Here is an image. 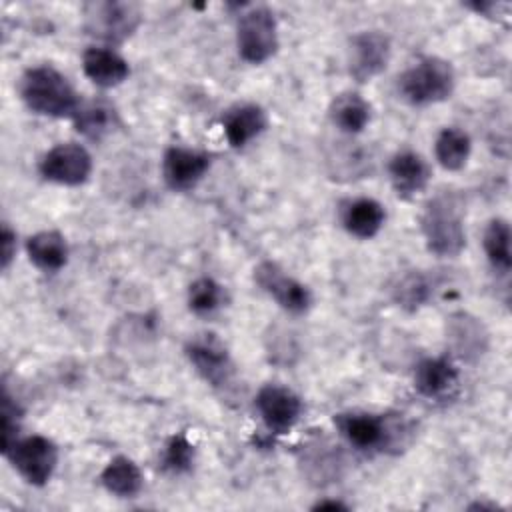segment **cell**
<instances>
[{
	"instance_id": "cell-1",
	"label": "cell",
	"mask_w": 512,
	"mask_h": 512,
	"mask_svg": "<svg viewBox=\"0 0 512 512\" xmlns=\"http://www.w3.org/2000/svg\"><path fill=\"white\" fill-rule=\"evenodd\" d=\"M20 96L32 112L48 118H72L80 104L74 86L50 64L24 72L20 78Z\"/></svg>"
},
{
	"instance_id": "cell-2",
	"label": "cell",
	"mask_w": 512,
	"mask_h": 512,
	"mask_svg": "<svg viewBox=\"0 0 512 512\" xmlns=\"http://www.w3.org/2000/svg\"><path fill=\"white\" fill-rule=\"evenodd\" d=\"M420 230L428 252L438 258H456L466 248L462 206L454 194L434 196L422 210Z\"/></svg>"
},
{
	"instance_id": "cell-3",
	"label": "cell",
	"mask_w": 512,
	"mask_h": 512,
	"mask_svg": "<svg viewBox=\"0 0 512 512\" xmlns=\"http://www.w3.org/2000/svg\"><path fill=\"white\" fill-rule=\"evenodd\" d=\"M456 88L452 64L438 56H424L398 76V92L412 106L444 102Z\"/></svg>"
},
{
	"instance_id": "cell-4",
	"label": "cell",
	"mask_w": 512,
	"mask_h": 512,
	"mask_svg": "<svg viewBox=\"0 0 512 512\" xmlns=\"http://www.w3.org/2000/svg\"><path fill=\"white\" fill-rule=\"evenodd\" d=\"M278 24L268 6L246 8L236 24V48L242 60L262 64L278 50Z\"/></svg>"
},
{
	"instance_id": "cell-5",
	"label": "cell",
	"mask_w": 512,
	"mask_h": 512,
	"mask_svg": "<svg viewBox=\"0 0 512 512\" xmlns=\"http://www.w3.org/2000/svg\"><path fill=\"white\" fill-rule=\"evenodd\" d=\"M140 22V8L132 2L102 0L84 6L86 32L106 44H120L128 40L136 32Z\"/></svg>"
},
{
	"instance_id": "cell-6",
	"label": "cell",
	"mask_w": 512,
	"mask_h": 512,
	"mask_svg": "<svg viewBox=\"0 0 512 512\" xmlns=\"http://www.w3.org/2000/svg\"><path fill=\"white\" fill-rule=\"evenodd\" d=\"M4 456L14 470L32 486H44L50 482L58 466V446L40 434L18 438Z\"/></svg>"
},
{
	"instance_id": "cell-7",
	"label": "cell",
	"mask_w": 512,
	"mask_h": 512,
	"mask_svg": "<svg viewBox=\"0 0 512 512\" xmlns=\"http://www.w3.org/2000/svg\"><path fill=\"white\" fill-rule=\"evenodd\" d=\"M254 282L286 312L304 314L312 306V292L306 284L286 274L276 262L264 260L254 268Z\"/></svg>"
},
{
	"instance_id": "cell-8",
	"label": "cell",
	"mask_w": 512,
	"mask_h": 512,
	"mask_svg": "<svg viewBox=\"0 0 512 512\" xmlns=\"http://www.w3.org/2000/svg\"><path fill=\"white\" fill-rule=\"evenodd\" d=\"M390 38L378 30H364L348 42V72L364 84L382 74L390 62Z\"/></svg>"
},
{
	"instance_id": "cell-9",
	"label": "cell",
	"mask_w": 512,
	"mask_h": 512,
	"mask_svg": "<svg viewBox=\"0 0 512 512\" xmlns=\"http://www.w3.org/2000/svg\"><path fill=\"white\" fill-rule=\"evenodd\" d=\"M38 170L50 182L62 186H80L90 178L92 156L82 144L62 142L42 156Z\"/></svg>"
},
{
	"instance_id": "cell-10",
	"label": "cell",
	"mask_w": 512,
	"mask_h": 512,
	"mask_svg": "<svg viewBox=\"0 0 512 512\" xmlns=\"http://www.w3.org/2000/svg\"><path fill=\"white\" fill-rule=\"evenodd\" d=\"M190 364L204 382L218 388L228 384L234 366L228 348L216 334H196L184 348Z\"/></svg>"
},
{
	"instance_id": "cell-11",
	"label": "cell",
	"mask_w": 512,
	"mask_h": 512,
	"mask_svg": "<svg viewBox=\"0 0 512 512\" xmlns=\"http://www.w3.org/2000/svg\"><path fill=\"white\" fill-rule=\"evenodd\" d=\"M256 410L270 432L286 434L302 414V400L286 386L266 384L256 394Z\"/></svg>"
},
{
	"instance_id": "cell-12",
	"label": "cell",
	"mask_w": 512,
	"mask_h": 512,
	"mask_svg": "<svg viewBox=\"0 0 512 512\" xmlns=\"http://www.w3.org/2000/svg\"><path fill=\"white\" fill-rule=\"evenodd\" d=\"M210 154L186 146H170L162 156V178L174 192L192 190L208 172Z\"/></svg>"
},
{
	"instance_id": "cell-13",
	"label": "cell",
	"mask_w": 512,
	"mask_h": 512,
	"mask_svg": "<svg viewBox=\"0 0 512 512\" xmlns=\"http://www.w3.org/2000/svg\"><path fill=\"white\" fill-rule=\"evenodd\" d=\"M334 424L342 438L356 450H382L390 442L386 418L370 412H346L334 416Z\"/></svg>"
},
{
	"instance_id": "cell-14",
	"label": "cell",
	"mask_w": 512,
	"mask_h": 512,
	"mask_svg": "<svg viewBox=\"0 0 512 512\" xmlns=\"http://www.w3.org/2000/svg\"><path fill=\"white\" fill-rule=\"evenodd\" d=\"M388 176L394 192L400 198L410 200L426 190L432 178V168L418 152L400 150L388 162Z\"/></svg>"
},
{
	"instance_id": "cell-15",
	"label": "cell",
	"mask_w": 512,
	"mask_h": 512,
	"mask_svg": "<svg viewBox=\"0 0 512 512\" xmlns=\"http://www.w3.org/2000/svg\"><path fill=\"white\" fill-rule=\"evenodd\" d=\"M446 320V340L452 352L466 362L478 360L488 348V332L484 324L468 312H456Z\"/></svg>"
},
{
	"instance_id": "cell-16",
	"label": "cell",
	"mask_w": 512,
	"mask_h": 512,
	"mask_svg": "<svg viewBox=\"0 0 512 512\" xmlns=\"http://www.w3.org/2000/svg\"><path fill=\"white\" fill-rule=\"evenodd\" d=\"M72 122L78 134L92 142H100L120 126V116L116 106L108 98L94 96L80 100Z\"/></svg>"
},
{
	"instance_id": "cell-17",
	"label": "cell",
	"mask_w": 512,
	"mask_h": 512,
	"mask_svg": "<svg viewBox=\"0 0 512 512\" xmlns=\"http://www.w3.org/2000/svg\"><path fill=\"white\" fill-rule=\"evenodd\" d=\"M268 128V114L254 102L236 104L222 116V132L230 148H244Z\"/></svg>"
},
{
	"instance_id": "cell-18",
	"label": "cell",
	"mask_w": 512,
	"mask_h": 512,
	"mask_svg": "<svg viewBox=\"0 0 512 512\" xmlns=\"http://www.w3.org/2000/svg\"><path fill=\"white\" fill-rule=\"evenodd\" d=\"M458 378V368L448 356H432L416 364L414 388L424 398L440 400L458 386Z\"/></svg>"
},
{
	"instance_id": "cell-19",
	"label": "cell",
	"mask_w": 512,
	"mask_h": 512,
	"mask_svg": "<svg viewBox=\"0 0 512 512\" xmlns=\"http://www.w3.org/2000/svg\"><path fill=\"white\" fill-rule=\"evenodd\" d=\"M84 74L100 88L120 86L128 74V62L110 46H90L82 54Z\"/></svg>"
},
{
	"instance_id": "cell-20",
	"label": "cell",
	"mask_w": 512,
	"mask_h": 512,
	"mask_svg": "<svg viewBox=\"0 0 512 512\" xmlns=\"http://www.w3.org/2000/svg\"><path fill=\"white\" fill-rule=\"evenodd\" d=\"M386 222L384 206L374 198H354L342 210L344 230L360 240L374 238Z\"/></svg>"
},
{
	"instance_id": "cell-21",
	"label": "cell",
	"mask_w": 512,
	"mask_h": 512,
	"mask_svg": "<svg viewBox=\"0 0 512 512\" xmlns=\"http://www.w3.org/2000/svg\"><path fill=\"white\" fill-rule=\"evenodd\" d=\"M30 262L42 272H58L68 262V242L58 230H40L26 240Z\"/></svg>"
},
{
	"instance_id": "cell-22",
	"label": "cell",
	"mask_w": 512,
	"mask_h": 512,
	"mask_svg": "<svg viewBox=\"0 0 512 512\" xmlns=\"http://www.w3.org/2000/svg\"><path fill=\"white\" fill-rule=\"evenodd\" d=\"M328 116L340 132L352 136L360 134L368 126L372 118V106L366 98H362V94L348 90L334 96L328 108Z\"/></svg>"
},
{
	"instance_id": "cell-23",
	"label": "cell",
	"mask_w": 512,
	"mask_h": 512,
	"mask_svg": "<svg viewBox=\"0 0 512 512\" xmlns=\"http://www.w3.org/2000/svg\"><path fill=\"white\" fill-rule=\"evenodd\" d=\"M100 482L118 498H134L144 486V476L132 458L114 456L100 472Z\"/></svg>"
},
{
	"instance_id": "cell-24",
	"label": "cell",
	"mask_w": 512,
	"mask_h": 512,
	"mask_svg": "<svg viewBox=\"0 0 512 512\" xmlns=\"http://www.w3.org/2000/svg\"><path fill=\"white\" fill-rule=\"evenodd\" d=\"M470 152H472V140L468 132L456 126H448L440 130V134L436 136L434 156L444 170H450V172L462 170L470 158Z\"/></svg>"
},
{
	"instance_id": "cell-25",
	"label": "cell",
	"mask_w": 512,
	"mask_h": 512,
	"mask_svg": "<svg viewBox=\"0 0 512 512\" xmlns=\"http://www.w3.org/2000/svg\"><path fill=\"white\" fill-rule=\"evenodd\" d=\"M484 252L488 262L498 272H508L512 268L510 252V224L504 218H492L484 230Z\"/></svg>"
},
{
	"instance_id": "cell-26",
	"label": "cell",
	"mask_w": 512,
	"mask_h": 512,
	"mask_svg": "<svg viewBox=\"0 0 512 512\" xmlns=\"http://www.w3.org/2000/svg\"><path fill=\"white\" fill-rule=\"evenodd\" d=\"M430 294H432V286L428 278L420 272H406L392 288L394 302L408 312H414L420 306H424Z\"/></svg>"
},
{
	"instance_id": "cell-27",
	"label": "cell",
	"mask_w": 512,
	"mask_h": 512,
	"mask_svg": "<svg viewBox=\"0 0 512 512\" xmlns=\"http://www.w3.org/2000/svg\"><path fill=\"white\" fill-rule=\"evenodd\" d=\"M188 308L194 314L206 316L212 314L214 310H218L224 302V288L208 276L196 278L190 286H188Z\"/></svg>"
},
{
	"instance_id": "cell-28",
	"label": "cell",
	"mask_w": 512,
	"mask_h": 512,
	"mask_svg": "<svg viewBox=\"0 0 512 512\" xmlns=\"http://www.w3.org/2000/svg\"><path fill=\"white\" fill-rule=\"evenodd\" d=\"M194 458H196V450H194V444L188 440V436L174 434L168 438L164 446L162 466L172 474H184L192 468Z\"/></svg>"
},
{
	"instance_id": "cell-29",
	"label": "cell",
	"mask_w": 512,
	"mask_h": 512,
	"mask_svg": "<svg viewBox=\"0 0 512 512\" xmlns=\"http://www.w3.org/2000/svg\"><path fill=\"white\" fill-rule=\"evenodd\" d=\"M14 256H16V232L4 222L2 232H0V266H2V270H8Z\"/></svg>"
},
{
	"instance_id": "cell-30",
	"label": "cell",
	"mask_w": 512,
	"mask_h": 512,
	"mask_svg": "<svg viewBox=\"0 0 512 512\" xmlns=\"http://www.w3.org/2000/svg\"><path fill=\"white\" fill-rule=\"evenodd\" d=\"M468 8H472L474 12H478L482 16H500V10L508 12L510 4H506V2H472V4H468Z\"/></svg>"
},
{
	"instance_id": "cell-31",
	"label": "cell",
	"mask_w": 512,
	"mask_h": 512,
	"mask_svg": "<svg viewBox=\"0 0 512 512\" xmlns=\"http://www.w3.org/2000/svg\"><path fill=\"white\" fill-rule=\"evenodd\" d=\"M312 510H348V504L342 500H318Z\"/></svg>"
},
{
	"instance_id": "cell-32",
	"label": "cell",
	"mask_w": 512,
	"mask_h": 512,
	"mask_svg": "<svg viewBox=\"0 0 512 512\" xmlns=\"http://www.w3.org/2000/svg\"><path fill=\"white\" fill-rule=\"evenodd\" d=\"M468 508H470V510H496V508H498V504H494V502H490V504H488V502H480V500H478V502L470 504Z\"/></svg>"
}]
</instances>
